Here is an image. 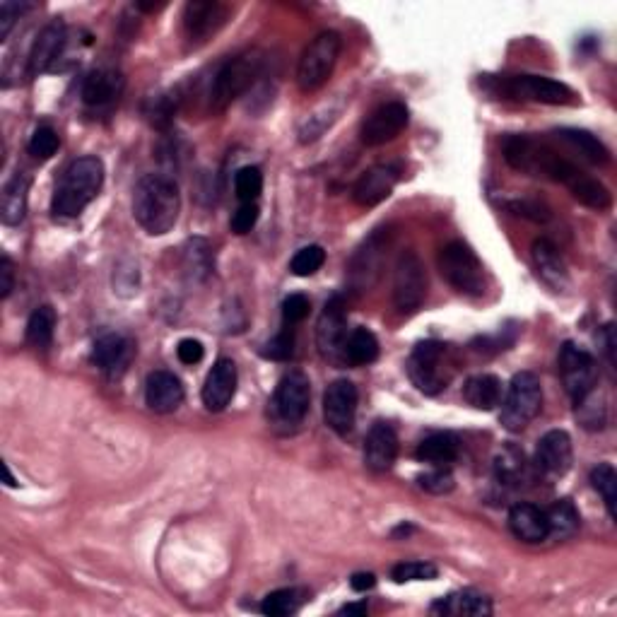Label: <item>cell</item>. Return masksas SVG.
Returning a JSON list of instances; mask_svg holds the SVG:
<instances>
[{"label": "cell", "instance_id": "obj_31", "mask_svg": "<svg viewBox=\"0 0 617 617\" xmlns=\"http://www.w3.org/2000/svg\"><path fill=\"white\" fill-rule=\"evenodd\" d=\"M458 454H461V442H458L456 434L451 432L430 434L427 439H422L415 451L417 461L430 463V466H446V463H454Z\"/></svg>", "mask_w": 617, "mask_h": 617}, {"label": "cell", "instance_id": "obj_52", "mask_svg": "<svg viewBox=\"0 0 617 617\" xmlns=\"http://www.w3.org/2000/svg\"><path fill=\"white\" fill-rule=\"evenodd\" d=\"M350 586H352V589H355L357 593H364V591L374 589V586H376V577H374L372 572H357V574H352Z\"/></svg>", "mask_w": 617, "mask_h": 617}, {"label": "cell", "instance_id": "obj_29", "mask_svg": "<svg viewBox=\"0 0 617 617\" xmlns=\"http://www.w3.org/2000/svg\"><path fill=\"white\" fill-rule=\"evenodd\" d=\"M432 613L442 615H463V617H490L492 615V601L485 593L466 589L451 593V596L442 598L432 605Z\"/></svg>", "mask_w": 617, "mask_h": 617}, {"label": "cell", "instance_id": "obj_38", "mask_svg": "<svg viewBox=\"0 0 617 617\" xmlns=\"http://www.w3.org/2000/svg\"><path fill=\"white\" fill-rule=\"evenodd\" d=\"M591 485H593V490L601 495L605 509H608V516L615 521L617 519V511H615L617 473H615V468L610 466V463H598V466L591 470Z\"/></svg>", "mask_w": 617, "mask_h": 617}, {"label": "cell", "instance_id": "obj_14", "mask_svg": "<svg viewBox=\"0 0 617 617\" xmlns=\"http://www.w3.org/2000/svg\"><path fill=\"white\" fill-rule=\"evenodd\" d=\"M357 401H360V393L357 386L348 379H336L323 393V417H326V425L333 432L345 437L352 432L357 417Z\"/></svg>", "mask_w": 617, "mask_h": 617}, {"label": "cell", "instance_id": "obj_10", "mask_svg": "<svg viewBox=\"0 0 617 617\" xmlns=\"http://www.w3.org/2000/svg\"><path fill=\"white\" fill-rule=\"evenodd\" d=\"M427 297V273L415 251H403L393 270V304L401 314H413Z\"/></svg>", "mask_w": 617, "mask_h": 617}, {"label": "cell", "instance_id": "obj_33", "mask_svg": "<svg viewBox=\"0 0 617 617\" xmlns=\"http://www.w3.org/2000/svg\"><path fill=\"white\" fill-rule=\"evenodd\" d=\"M56 333V311L49 304L37 307L27 321V343L37 350H49Z\"/></svg>", "mask_w": 617, "mask_h": 617}, {"label": "cell", "instance_id": "obj_1", "mask_svg": "<svg viewBox=\"0 0 617 617\" xmlns=\"http://www.w3.org/2000/svg\"><path fill=\"white\" fill-rule=\"evenodd\" d=\"M502 150L511 169L528 176H543V179L567 186L572 196L586 208L603 213L613 205V196L601 181L581 172L574 162L564 160L560 152L552 150L543 140L531 138V135H509Z\"/></svg>", "mask_w": 617, "mask_h": 617}, {"label": "cell", "instance_id": "obj_42", "mask_svg": "<svg viewBox=\"0 0 617 617\" xmlns=\"http://www.w3.org/2000/svg\"><path fill=\"white\" fill-rule=\"evenodd\" d=\"M417 485H420L425 492H430V495H449V492L456 487V480L449 468L434 466V470H430V473H422L420 478H417Z\"/></svg>", "mask_w": 617, "mask_h": 617}, {"label": "cell", "instance_id": "obj_36", "mask_svg": "<svg viewBox=\"0 0 617 617\" xmlns=\"http://www.w3.org/2000/svg\"><path fill=\"white\" fill-rule=\"evenodd\" d=\"M379 357V340L369 328H355V331L348 336V343H345V360L350 364H372Z\"/></svg>", "mask_w": 617, "mask_h": 617}, {"label": "cell", "instance_id": "obj_37", "mask_svg": "<svg viewBox=\"0 0 617 617\" xmlns=\"http://www.w3.org/2000/svg\"><path fill=\"white\" fill-rule=\"evenodd\" d=\"M304 603V591L299 589H278L268 593L261 603V613L268 617H290L295 615Z\"/></svg>", "mask_w": 617, "mask_h": 617}, {"label": "cell", "instance_id": "obj_49", "mask_svg": "<svg viewBox=\"0 0 617 617\" xmlns=\"http://www.w3.org/2000/svg\"><path fill=\"white\" fill-rule=\"evenodd\" d=\"M507 208L514 215L528 217V220H533V222H545L550 217V210L538 201H511L507 203Z\"/></svg>", "mask_w": 617, "mask_h": 617}, {"label": "cell", "instance_id": "obj_7", "mask_svg": "<svg viewBox=\"0 0 617 617\" xmlns=\"http://www.w3.org/2000/svg\"><path fill=\"white\" fill-rule=\"evenodd\" d=\"M343 39L338 32H321L319 37L311 39V44L304 49L302 58L297 63V85L302 92H316L328 82L336 68Z\"/></svg>", "mask_w": 617, "mask_h": 617}, {"label": "cell", "instance_id": "obj_15", "mask_svg": "<svg viewBox=\"0 0 617 617\" xmlns=\"http://www.w3.org/2000/svg\"><path fill=\"white\" fill-rule=\"evenodd\" d=\"M410 114L408 107L401 102H389L384 107H379L367 116L360 128V138L367 148H379V145L391 143L398 135L405 131L408 126Z\"/></svg>", "mask_w": 617, "mask_h": 617}, {"label": "cell", "instance_id": "obj_27", "mask_svg": "<svg viewBox=\"0 0 617 617\" xmlns=\"http://www.w3.org/2000/svg\"><path fill=\"white\" fill-rule=\"evenodd\" d=\"M27 193L29 176L25 172H15L8 179V184L3 186V191H0V220H3V225L15 227L25 220Z\"/></svg>", "mask_w": 617, "mask_h": 617}, {"label": "cell", "instance_id": "obj_22", "mask_svg": "<svg viewBox=\"0 0 617 617\" xmlns=\"http://www.w3.org/2000/svg\"><path fill=\"white\" fill-rule=\"evenodd\" d=\"M398 458V434L386 422H376L364 439V466L372 473H389Z\"/></svg>", "mask_w": 617, "mask_h": 617}, {"label": "cell", "instance_id": "obj_24", "mask_svg": "<svg viewBox=\"0 0 617 617\" xmlns=\"http://www.w3.org/2000/svg\"><path fill=\"white\" fill-rule=\"evenodd\" d=\"M145 403L152 413H174L184 403V386L172 372H152L145 381Z\"/></svg>", "mask_w": 617, "mask_h": 617}, {"label": "cell", "instance_id": "obj_39", "mask_svg": "<svg viewBox=\"0 0 617 617\" xmlns=\"http://www.w3.org/2000/svg\"><path fill=\"white\" fill-rule=\"evenodd\" d=\"M326 263V251L321 249L319 244H311L299 249L290 261V270L297 275V278H309V275L319 273Z\"/></svg>", "mask_w": 617, "mask_h": 617}, {"label": "cell", "instance_id": "obj_53", "mask_svg": "<svg viewBox=\"0 0 617 617\" xmlns=\"http://www.w3.org/2000/svg\"><path fill=\"white\" fill-rule=\"evenodd\" d=\"M603 352L605 355H608V364L610 367H613L615 364V357H613V352H615V336H613V326H605L603 328Z\"/></svg>", "mask_w": 617, "mask_h": 617}, {"label": "cell", "instance_id": "obj_5", "mask_svg": "<svg viewBox=\"0 0 617 617\" xmlns=\"http://www.w3.org/2000/svg\"><path fill=\"white\" fill-rule=\"evenodd\" d=\"M439 273L454 287L456 292L466 297H483L487 278L483 261L475 256V251L463 242H451L439 251Z\"/></svg>", "mask_w": 617, "mask_h": 617}, {"label": "cell", "instance_id": "obj_26", "mask_svg": "<svg viewBox=\"0 0 617 617\" xmlns=\"http://www.w3.org/2000/svg\"><path fill=\"white\" fill-rule=\"evenodd\" d=\"M123 87H126V80L119 70L97 68L82 82V102L87 107H107L121 97Z\"/></svg>", "mask_w": 617, "mask_h": 617}, {"label": "cell", "instance_id": "obj_17", "mask_svg": "<svg viewBox=\"0 0 617 617\" xmlns=\"http://www.w3.org/2000/svg\"><path fill=\"white\" fill-rule=\"evenodd\" d=\"M229 8L217 0H193L184 8V34L193 46H201L227 22Z\"/></svg>", "mask_w": 617, "mask_h": 617}, {"label": "cell", "instance_id": "obj_11", "mask_svg": "<svg viewBox=\"0 0 617 617\" xmlns=\"http://www.w3.org/2000/svg\"><path fill=\"white\" fill-rule=\"evenodd\" d=\"M446 348L439 340H422L415 345L408 360V376L417 391L425 396H437L449 384V374H444Z\"/></svg>", "mask_w": 617, "mask_h": 617}, {"label": "cell", "instance_id": "obj_55", "mask_svg": "<svg viewBox=\"0 0 617 617\" xmlns=\"http://www.w3.org/2000/svg\"><path fill=\"white\" fill-rule=\"evenodd\" d=\"M135 8L143 10V13H157V10L167 8V3H135Z\"/></svg>", "mask_w": 617, "mask_h": 617}, {"label": "cell", "instance_id": "obj_48", "mask_svg": "<svg viewBox=\"0 0 617 617\" xmlns=\"http://www.w3.org/2000/svg\"><path fill=\"white\" fill-rule=\"evenodd\" d=\"M311 302L309 297L304 295H290L282 302V319H285L287 326H295V323H302L309 316Z\"/></svg>", "mask_w": 617, "mask_h": 617}, {"label": "cell", "instance_id": "obj_45", "mask_svg": "<svg viewBox=\"0 0 617 617\" xmlns=\"http://www.w3.org/2000/svg\"><path fill=\"white\" fill-rule=\"evenodd\" d=\"M208 246H205L203 239H196V242L188 244L186 249V270L193 273V278L198 275H208L210 273V256H208Z\"/></svg>", "mask_w": 617, "mask_h": 617}, {"label": "cell", "instance_id": "obj_19", "mask_svg": "<svg viewBox=\"0 0 617 617\" xmlns=\"http://www.w3.org/2000/svg\"><path fill=\"white\" fill-rule=\"evenodd\" d=\"M68 32L63 22H51L39 32L34 39L32 51H29V75L39 78V75L51 73L56 68L58 58H61L63 49H66Z\"/></svg>", "mask_w": 617, "mask_h": 617}, {"label": "cell", "instance_id": "obj_23", "mask_svg": "<svg viewBox=\"0 0 617 617\" xmlns=\"http://www.w3.org/2000/svg\"><path fill=\"white\" fill-rule=\"evenodd\" d=\"M531 258H533V266H536L538 278L543 280L550 290H555V292L567 290L569 287L567 263H564L560 249H557L550 239H545V237L536 239L531 246Z\"/></svg>", "mask_w": 617, "mask_h": 617}, {"label": "cell", "instance_id": "obj_47", "mask_svg": "<svg viewBox=\"0 0 617 617\" xmlns=\"http://www.w3.org/2000/svg\"><path fill=\"white\" fill-rule=\"evenodd\" d=\"M258 215H261V210H258L256 203H242L237 208V213L232 215V220H229V229H232L234 234H249L251 229L256 227Z\"/></svg>", "mask_w": 617, "mask_h": 617}, {"label": "cell", "instance_id": "obj_13", "mask_svg": "<svg viewBox=\"0 0 617 617\" xmlns=\"http://www.w3.org/2000/svg\"><path fill=\"white\" fill-rule=\"evenodd\" d=\"M348 323H345V302L343 297H331L323 307L319 323H316V345L323 360L333 364H343L345 343H348Z\"/></svg>", "mask_w": 617, "mask_h": 617}, {"label": "cell", "instance_id": "obj_18", "mask_svg": "<svg viewBox=\"0 0 617 617\" xmlns=\"http://www.w3.org/2000/svg\"><path fill=\"white\" fill-rule=\"evenodd\" d=\"M574 461V446L572 437H569L564 430H550L548 434H543L538 442L536 449V468L545 478L557 480L564 478L572 468Z\"/></svg>", "mask_w": 617, "mask_h": 617}, {"label": "cell", "instance_id": "obj_50", "mask_svg": "<svg viewBox=\"0 0 617 617\" xmlns=\"http://www.w3.org/2000/svg\"><path fill=\"white\" fill-rule=\"evenodd\" d=\"M176 355H179V360L188 364V367H193V364H198L205 357V348L201 340L184 338L179 343V348H176Z\"/></svg>", "mask_w": 617, "mask_h": 617}, {"label": "cell", "instance_id": "obj_43", "mask_svg": "<svg viewBox=\"0 0 617 617\" xmlns=\"http://www.w3.org/2000/svg\"><path fill=\"white\" fill-rule=\"evenodd\" d=\"M58 145H61V140H58L54 128L41 126L34 131L32 140H29V155L37 157V160H51L58 152Z\"/></svg>", "mask_w": 617, "mask_h": 617}, {"label": "cell", "instance_id": "obj_25", "mask_svg": "<svg viewBox=\"0 0 617 617\" xmlns=\"http://www.w3.org/2000/svg\"><path fill=\"white\" fill-rule=\"evenodd\" d=\"M509 528L521 543L536 545L550 538V526L545 511L536 507V504H514L509 511Z\"/></svg>", "mask_w": 617, "mask_h": 617}, {"label": "cell", "instance_id": "obj_56", "mask_svg": "<svg viewBox=\"0 0 617 617\" xmlns=\"http://www.w3.org/2000/svg\"><path fill=\"white\" fill-rule=\"evenodd\" d=\"M3 473H5V485L8 487H17L20 483H17V480L13 478V473H10V466L8 463H3Z\"/></svg>", "mask_w": 617, "mask_h": 617}, {"label": "cell", "instance_id": "obj_41", "mask_svg": "<svg viewBox=\"0 0 617 617\" xmlns=\"http://www.w3.org/2000/svg\"><path fill=\"white\" fill-rule=\"evenodd\" d=\"M439 577V569L432 562H401L391 569V579L396 584L405 581H432Z\"/></svg>", "mask_w": 617, "mask_h": 617}, {"label": "cell", "instance_id": "obj_4", "mask_svg": "<svg viewBox=\"0 0 617 617\" xmlns=\"http://www.w3.org/2000/svg\"><path fill=\"white\" fill-rule=\"evenodd\" d=\"M263 70V54L258 49L244 51V54L229 58V61L217 70L213 90H210V109L225 111L237 102L242 94L254 85Z\"/></svg>", "mask_w": 617, "mask_h": 617}, {"label": "cell", "instance_id": "obj_34", "mask_svg": "<svg viewBox=\"0 0 617 617\" xmlns=\"http://www.w3.org/2000/svg\"><path fill=\"white\" fill-rule=\"evenodd\" d=\"M545 516H548L550 536H555L560 540L572 538L581 526L579 511L572 502H569V499H560V502L552 504V507L545 511Z\"/></svg>", "mask_w": 617, "mask_h": 617}, {"label": "cell", "instance_id": "obj_20", "mask_svg": "<svg viewBox=\"0 0 617 617\" xmlns=\"http://www.w3.org/2000/svg\"><path fill=\"white\" fill-rule=\"evenodd\" d=\"M398 184V169L391 164H376L367 169L357 184L352 186V201L362 208H374V205L384 203L391 196L393 188Z\"/></svg>", "mask_w": 617, "mask_h": 617}, {"label": "cell", "instance_id": "obj_44", "mask_svg": "<svg viewBox=\"0 0 617 617\" xmlns=\"http://www.w3.org/2000/svg\"><path fill=\"white\" fill-rule=\"evenodd\" d=\"M292 355H295V336H292L290 328H285V331L278 333L273 340H268L266 348H263V357L275 362L290 360Z\"/></svg>", "mask_w": 617, "mask_h": 617}, {"label": "cell", "instance_id": "obj_54", "mask_svg": "<svg viewBox=\"0 0 617 617\" xmlns=\"http://www.w3.org/2000/svg\"><path fill=\"white\" fill-rule=\"evenodd\" d=\"M340 615H367V605L364 603L345 605V608H340Z\"/></svg>", "mask_w": 617, "mask_h": 617}, {"label": "cell", "instance_id": "obj_6", "mask_svg": "<svg viewBox=\"0 0 617 617\" xmlns=\"http://www.w3.org/2000/svg\"><path fill=\"white\" fill-rule=\"evenodd\" d=\"M543 410V389H540V379L533 372H519L511 379L507 398L502 403V420L504 430L521 432L531 425L533 420Z\"/></svg>", "mask_w": 617, "mask_h": 617}, {"label": "cell", "instance_id": "obj_40", "mask_svg": "<svg viewBox=\"0 0 617 617\" xmlns=\"http://www.w3.org/2000/svg\"><path fill=\"white\" fill-rule=\"evenodd\" d=\"M234 191L242 203H256L263 191V174L258 167H242L234 176Z\"/></svg>", "mask_w": 617, "mask_h": 617}, {"label": "cell", "instance_id": "obj_2", "mask_svg": "<svg viewBox=\"0 0 617 617\" xmlns=\"http://www.w3.org/2000/svg\"><path fill=\"white\" fill-rule=\"evenodd\" d=\"M181 213L179 186L162 174H148L138 181L133 193V217L150 237L172 232Z\"/></svg>", "mask_w": 617, "mask_h": 617}, {"label": "cell", "instance_id": "obj_3", "mask_svg": "<svg viewBox=\"0 0 617 617\" xmlns=\"http://www.w3.org/2000/svg\"><path fill=\"white\" fill-rule=\"evenodd\" d=\"M104 184V162L99 157H80L70 162L54 193L56 217H78L99 196Z\"/></svg>", "mask_w": 617, "mask_h": 617}, {"label": "cell", "instance_id": "obj_51", "mask_svg": "<svg viewBox=\"0 0 617 617\" xmlns=\"http://www.w3.org/2000/svg\"><path fill=\"white\" fill-rule=\"evenodd\" d=\"M15 290V266L8 256L0 258V299H8Z\"/></svg>", "mask_w": 617, "mask_h": 617}, {"label": "cell", "instance_id": "obj_46", "mask_svg": "<svg viewBox=\"0 0 617 617\" xmlns=\"http://www.w3.org/2000/svg\"><path fill=\"white\" fill-rule=\"evenodd\" d=\"M29 10V3H17V0H3L0 3V41H5L13 32L15 22Z\"/></svg>", "mask_w": 617, "mask_h": 617}, {"label": "cell", "instance_id": "obj_21", "mask_svg": "<svg viewBox=\"0 0 617 617\" xmlns=\"http://www.w3.org/2000/svg\"><path fill=\"white\" fill-rule=\"evenodd\" d=\"M237 364L227 357L217 360L213 369L208 372L203 386V405L210 413H222L229 403H232L234 393H237Z\"/></svg>", "mask_w": 617, "mask_h": 617}, {"label": "cell", "instance_id": "obj_8", "mask_svg": "<svg viewBox=\"0 0 617 617\" xmlns=\"http://www.w3.org/2000/svg\"><path fill=\"white\" fill-rule=\"evenodd\" d=\"M497 87L509 99H519V102L550 104V107H564V104L577 102V92L572 87L543 78V75H507V78L497 80Z\"/></svg>", "mask_w": 617, "mask_h": 617}, {"label": "cell", "instance_id": "obj_12", "mask_svg": "<svg viewBox=\"0 0 617 617\" xmlns=\"http://www.w3.org/2000/svg\"><path fill=\"white\" fill-rule=\"evenodd\" d=\"M386 251H389V229H376L364 239L348 263V280L352 292H369L381 278Z\"/></svg>", "mask_w": 617, "mask_h": 617}, {"label": "cell", "instance_id": "obj_9", "mask_svg": "<svg viewBox=\"0 0 617 617\" xmlns=\"http://www.w3.org/2000/svg\"><path fill=\"white\" fill-rule=\"evenodd\" d=\"M557 369H560L564 391L569 393L574 403H581L589 398L598 386V367L589 350H584L577 343H564L557 357Z\"/></svg>", "mask_w": 617, "mask_h": 617}, {"label": "cell", "instance_id": "obj_30", "mask_svg": "<svg viewBox=\"0 0 617 617\" xmlns=\"http://www.w3.org/2000/svg\"><path fill=\"white\" fill-rule=\"evenodd\" d=\"M463 401L475 410H495L502 401V381L495 374H475L463 386Z\"/></svg>", "mask_w": 617, "mask_h": 617}, {"label": "cell", "instance_id": "obj_16", "mask_svg": "<svg viewBox=\"0 0 617 617\" xmlns=\"http://www.w3.org/2000/svg\"><path fill=\"white\" fill-rule=\"evenodd\" d=\"M309 403H311V384L309 376L304 372H287L280 379L278 389H275L273 405L278 410V415L290 425H297L302 422L309 413Z\"/></svg>", "mask_w": 617, "mask_h": 617}, {"label": "cell", "instance_id": "obj_35", "mask_svg": "<svg viewBox=\"0 0 617 617\" xmlns=\"http://www.w3.org/2000/svg\"><path fill=\"white\" fill-rule=\"evenodd\" d=\"M495 475L502 485H519L526 475V456L519 446L507 444L495 456Z\"/></svg>", "mask_w": 617, "mask_h": 617}, {"label": "cell", "instance_id": "obj_32", "mask_svg": "<svg viewBox=\"0 0 617 617\" xmlns=\"http://www.w3.org/2000/svg\"><path fill=\"white\" fill-rule=\"evenodd\" d=\"M557 135L564 140V143L569 145V148H574L579 152L581 157H584L589 164H596V167H605V164L610 162V152L601 140L596 138V135L579 131V128H562V131H557Z\"/></svg>", "mask_w": 617, "mask_h": 617}, {"label": "cell", "instance_id": "obj_28", "mask_svg": "<svg viewBox=\"0 0 617 617\" xmlns=\"http://www.w3.org/2000/svg\"><path fill=\"white\" fill-rule=\"evenodd\" d=\"M128 360H131V345L128 340L119 336V333H107V336L94 340L92 348V362L97 364L102 372L119 374L126 369Z\"/></svg>", "mask_w": 617, "mask_h": 617}]
</instances>
